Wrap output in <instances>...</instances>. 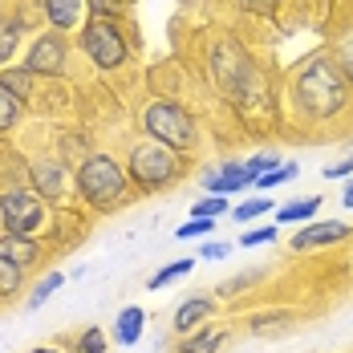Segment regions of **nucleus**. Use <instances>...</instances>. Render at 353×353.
<instances>
[{
	"instance_id": "f257e3e1",
	"label": "nucleus",
	"mask_w": 353,
	"mask_h": 353,
	"mask_svg": "<svg viewBox=\"0 0 353 353\" xmlns=\"http://www.w3.org/2000/svg\"><path fill=\"white\" fill-rule=\"evenodd\" d=\"M203 65H208V77L219 90V98L240 118L260 126L264 118H272L281 110L276 85H272V77L264 70V61H256L236 37H215L208 57H203Z\"/></svg>"
},
{
	"instance_id": "f03ea898",
	"label": "nucleus",
	"mask_w": 353,
	"mask_h": 353,
	"mask_svg": "<svg viewBox=\"0 0 353 353\" xmlns=\"http://www.w3.org/2000/svg\"><path fill=\"white\" fill-rule=\"evenodd\" d=\"M281 102L296 126H329L353 110V85L329 53H313L288 73Z\"/></svg>"
},
{
	"instance_id": "7ed1b4c3",
	"label": "nucleus",
	"mask_w": 353,
	"mask_h": 353,
	"mask_svg": "<svg viewBox=\"0 0 353 353\" xmlns=\"http://www.w3.org/2000/svg\"><path fill=\"white\" fill-rule=\"evenodd\" d=\"M130 195H134V187H130V175H126V163L110 150H94L90 159H81L73 167V199H77L81 212L110 215Z\"/></svg>"
},
{
	"instance_id": "20e7f679",
	"label": "nucleus",
	"mask_w": 353,
	"mask_h": 353,
	"mask_svg": "<svg viewBox=\"0 0 353 353\" xmlns=\"http://www.w3.org/2000/svg\"><path fill=\"white\" fill-rule=\"evenodd\" d=\"M70 208H53L37 195L29 183L0 187V232L8 236H29L45 244H61V215Z\"/></svg>"
},
{
	"instance_id": "39448f33",
	"label": "nucleus",
	"mask_w": 353,
	"mask_h": 353,
	"mask_svg": "<svg viewBox=\"0 0 353 353\" xmlns=\"http://www.w3.org/2000/svg\"><path fill=\"white\" fill-rule=\"evenodd\" d=\"M126 175H130L134 195H159L187 175V154L142 134L126 146Z\"/></svg>"
},
{
	"instance_id": "423d86ee",
	"label": "nucleus",
	"mask_w": 353,
	"mask_h": 353,
	"mask_svg": "<svg viewBox=\"0 0 353 353\" xmlns=\"http://www.w3.org/2000/svg\"><path fill=\"white\" fill-rule=\"evenodd\" d=\"M73 45H77V53L85 57L90 70L106 73V77L130 70L134 57H139V45L126 37V25H118V21H85L81 33L73 37Z\"/></svg>"
},
{
	"instance_id": "0eeeda50",
	"label": "nucleus",
	"mask_w": 353,
	"mask_h": 353,
	"mask_svg": "<svg viewBox=\"0 0 353 353\" xmlns=\"http://www.w3.org/2000/svg\"><path fill=\"white\" fill-rule=\"evenodd\" d=\"M139 130L146 139L163 142L179 154H191L199 150V122L187 106H179L171 98H146L139 110Z\"/></svg>"
},
{
	"instance_id": "6e6552de",
	"label": "nucleus",
	"mask_w": 353,
	"mask_h": 353,
	"mask_svg": "<svg viewBox=\"0 0 353 353\" xmlns=\"http://www.w3.org/2000/svg\"><path fill=\"white\" fill-rule=\"evenodd\" d=\"M73 37L57 33V29H41L37 37H29L25 53H21V65L29 73H37L41 81H65L73 73Z\"/></svg>"
},
{
	"instance_id": "1a4fd4ad",
	"label": "nucleus",
	"mask_w": 353,
	"mask_h": 353,
	"mask_svg": "<svg viewBox=\"0 0 353 353\" xmlns=\"http://www.w3.org/2000/svg\"><path fill=\"white\" fill-rule=\"evenodd\" d=\"M29 187L53 208H73V167L57 150H37L29 154Z\"/></svg>"
},
{
	"instance_id": "9d476101",
	"label": "nucleus",
	"mask_w": 353,
	"mask_h": 353,
	"mask_svg": "<svg viewBox=\"0 0 353 353\" xmlns=\"http://www.w3.org/2000/svg\"><path fill=\"white\" fill-rule=\"evenodd\" d=\"M350 236H353V223H345V219H321V223L309 219L301 232L288 236V248H292V252H317V248L345 244Z\"/></svg>"
},
{
	"instance_id": "9b49d317",
	"label": "nucleus",
	"mask_w": 353,
	"mask_h": 353,
	"mask_svg": "<svg viewBox=\"0 0 353 353\" xmlns=\"http://www.w3.org/2000/svg\"><path fill=\"white\" fill-rule=\"evenodd\" d=\"M37 4H41V17H45V29H57L65 37H77L81 25L90 21L85 0H37Z\"/></svg>"
},
{
	"instance_id": "f8f14e48",
	"label": "nucleus",
	"mask_w": 353,
	"mask_h": 353,
	"mask_svg": "<svg viewBox=\"0 0 353 353\" xmlns=\"http://www.w3.org/2000/svg\"><path fill=\"white\" fill-rule=\"evenodd\" d=\"M252 187V175L244 171V159H223L219 167L203 171V195H236V191H248Z\"/></svg>"
},
{
	"instance_id": "ddd939ff",
	"label": "nucleus",
	"mask_w": 353,
	"mask_h": 353,
	"mask_svg": "<svg viewBox=\"0 0 353 353\" xmlns=\"http://www.w3.org/2000/svg\"><path fill=\"white\" fill-rule=\"evenodd\" d=\"M49 248L53 244H45V240H29V236H8V232H0V256L12 260V264L25 268V272H37V268L45 264Z\"/></svg>"
},
{
	"instance_id": "4468645a",
	"label": "nucleus",
	"mask_w": 353,
	"mask_h": 353,
	"mask_svg": "<svg viewBox=\"0 0 353 353\" xmlns=\"http://www.w3.org/2000/svg\"><path fill=\"white\" fill-rule=\"evenodd\" d=\"M215 305H219V301H215V296H203V292L187 296V301L175 309V317H171V333H175V337H187V333H195V329L212 325Z\"/></svg>"
},
{
	"instance_id": "2eb2a0df",
	"label": "nucleus",
	"mask_w": 353,
	"mask_h": 353,
	"mask_svg": "<svg viewBox=\"0 0 353 353\" xmlns=\"http://www.w3.org/2000/svg\"><path fill=\"white\" fill-rule=\"evenodd\" d=\"M29 25H21L8 8H0V70H8V65H21V53H25V45H29Z\"/></svg>"
},
{
	"instance_id": "dca6fc26",
	"label": "nucleus",
	"mask_w": 353,
	"mask_h": 353,
	"mask_svg": "<svg viewBox=\"0 0 353 353\" xmlns=\"http://www.w3.org/2000/svg\"><path fill=\"white\" fill-rule=\"evenodd\" d=\"M0 81L25 102L29 110H41L45 106V81L37 77V73H29L25 65H8V70H0Z\"/></svg>"
},
{
	"instance_id": "f3484780",
	"label": "nucleus",
	"mask_w": 353,
	"mask_h": 353,
	"mask_svg": "<svg viewBox=\"0 0 353 353\" xmlns=\"http://www.w3.org/2000/svg\"><path fill=\"white\" fill-rule=\"evenodd\" d=\"M296 321H301L296 309H260L248 317V333L252 337H284L296 329Z\"/></svg>"
},
{
	"instance_id": "a211bd4d",
	"label": "nucleus",
	"mask_w": 353,
	"mask_h": 353,
	"mask_svg": "<svg viewBox=\"0 0 353 353\" xmlns=\"http://www.w3.org/2000/svg\"><path fill=\"white\" fill-rule=\"evenodd\" d=\"M98 146H94V134L85 130V126H61V134H57V154L70 163V167H77L81 159H90Z\"/></svg>"
},
{
	"instance_id": "6ab92c4d",
	"label": "nucleus",
	"mask_w": 353,
	"mask_h": 353,
	"mask_svg": "<svg viewBox=\"0 0 353 353\" xmlns=\"http://www.w3.org/2000/svg\"><path fill=\"white\" fill-rule=\"evenodd\" d=\"M25 118H29V106L0 81V142L17 139L21 134V126H25Z\"/></svg>"
},
{
	"instance_id": "aec40b11",
	"label": "nucleus",
	"mask_w": 353,
	"mask_h": 353,
	"mask_svg": "<svg viewBox=\"0 0 353 353\" xmlns=\"http://www.w3.org/2000/svg\"><path fill=\"white\" fill-rule=\"evenodd\" d=\"M228 329H219V325H203V329H195V333H187V337H175V353H219L228 345Z\"/></svg>"
},
{
	"instance_id": "412c9836",
	"label": "nucleus",
	"mask_w": 353,
	"mask_h": 353,
	"mask_svg": "<svg viewBox=\"0 0 353 353\" xmlns=\"http://www.w3.org/2000/svg\"><path fill=\"white\" fill-rule=\"evenodd\" d=\"M333 61H337V70L345 73V81L353 85V17L350 21H341L337 29H333V37H329V49H325Z\"/></svg>"
},
{
	"instance_id": "4be33fe9",
	"label": "nucleus",
	"mask_w": 353,
	"mask_h": 353,
	"mask_svg": "<svg viewBox=\"0 0 353 353\" xmlns=\"http://www.w3.org/2000/svg\"><path fill=\"white\" fill-rule=\"evenodd\" d=\"M142 325H146V309L142 305H126V309H118V317H114V341L118 345H139L142 341Z\"/></svg>"
},
{
	"instance_id": "5701e85b",
	"label": "nucleus",
	"mask_w": 353,
	"mask_h": 353,
	"mask_svg": "<svg viewBox=\"0 0 353 353\" xmlns=\"http://www.w3.org/2000/svg\"><path fill=\"white\" fill-rule=\"evenodd\" d=\"M57 288H65V272H61V268H49L45 276H37V281L29 284V292H25V309H29V313L45 309V305H49V296H53Z\"/></svg>"
},
{
	"instance_id": "b1692460",
	"label": "nucleus",
	"mask_w": 353,
	"mask_h": 353,
	"mask_svg": "<svg viewBox=\"0 0 353 353\" xmlns=\"http://www.w3.org/2000/svg\"><path fill=\"white\" fill-rule=\"evenodd\" d=\"M25 288H29V272L17 268L12 260L0 256V305H12V301H25Z\"/></svg>"
},
{
	"instance_id": "393cba45",
	"label": "nucleus",
	"mask_w": 353,
	"mask_h": 353,
	"mask_svg": "<svg viewBox=\"0 0 353 353\" xmlns=\"http://www.w3.org/2000/svg\"><path fill=\"white\" fill-rule=\"evenodd\" d=\"M264 281V268H244L240 276H232V281H223V284H215V301H236V296H244V292H252L256 284Z\"/></svg>"
},
{
	"instance_id": "a878e982",
	"label": "nucleus",
	"mask_w": 353,
	"mask_h": 353,
	"mask_svg": "<svg viewBox=\"0 0 353 353\" xmlns=\"http://www.w3.org/2000/svg\"><path fill=\"white\" fill-rule=\"evenodd\" d=\"M85 12H90V21H118V25H126L130 12H134V0H85Z\"/></svg>"
},
{
	"instance_id": "bb28decb",
	"label": "nucleus",
	"mask_w": 353,
	"mask_h": 353,
	"mask_svg": "<svg viewBox=\"0 0 353 353\" xmlns=\"http://www.w3.org/2000/svg\"><path fill=\"white\" fill-rule=\"evenodd\" d=\"M321 199H325V195H309V199L281 203V208H276V223H309V219H317Z\"/></svg>"
},
{
	"instance_id": "cd10ccee",
	"label": "nucleus",
	"mask_w": 353,
	"mask_h": 353,
	"mask_svg": "<svg viewBox=\"0 0 353 353\" xmlns=\"http://www.w3.org/2000/svg\"><path fill=\"white\" fill-rule=\"evenodd\" d=\"M70 353H110V337L102 325H85L70 341Z\"/></svg>"
},
{
	"instance_id": "c85d7f7f",
	"label": "nucleus",
	"mask_w": 353,
	"mask_h": 353,
	"mask_svg": "<svg viewBox=\"0 0 353 353\" xmlns=\"http://www.w3.org/2000/svg\"><path fill=\"white\" fill-rule=\"evenodd\" d=\"M191 272H195V256H187V260H175V264L159 268V272L146 281V288H150V292H159V288H167V284L183 281V276H191Z\"/></svg>"
},
{
	"instance_id": "c756f323",
	"label": "nucleus",
	"mask_w": 353,
	"mask_h": 353,
	"mask_svg": "<svg viewBox=\"0 0 353 353\" xmlns=\"http://www.w3.org/2000/svg\"><path fill=\"white\" fill-rule=\"evenodd\" d=\"M223 215H232V203L223 195H203L191 203V219H223Z\"/></svg>"
},
{
	"instance_id": "7c9ffc66",
	"label": "nucleus",
	"mask_w": 353,
	"mask_h": 353,
	"mask_svg": "<svg viewBox=\"0 0 353 353\" xmlns=\"http://www.w3.org/2000/svg\"><path fill=\"white\" fill-rule=\"evenodd\" d=\"M244 17H252V21H272L276 12L284 8V0H232Z\"/></svg>"
},
{
	"instance_id": "2f4dec72",
	"label": "nucleus",
	"mask_w": 353,
	"mask_h": 353,
	"mask_svg": "<svg viewBox=\"0 0 353 353\" xmlns=\"http://www.w3.org/2000/svg\"><path fill=\"white\" fill-rule=\"evenodd\" d=\"M296 175H301V163H281V167H272L268 175H260L252 187H256V191H272V187H281V183H292Z\"/></svg>"
},
{
	"instance_id": "473e14b6",
	"label": "nucleus",
	"mask_w": 353,
	"mask_h": 353,
	"mask_svg": "<svg viewBox=\"0 0 353 353\" xmlns=\"http://www.w3.org/2000/svg\"><path fill=\"white\" fill-rule=\"evenodd\" d=\"M268 212H276L272 199L268 195H256V199H244L240 208H232V219L236 223H252V219H260V215H268Z\"/></svg>"
},
{
	"instance_id": "72a5a7b5",
	"label": "nucleus",
	"mask_w": 353,
	"mask_h": 353,
	"mask_svg": "<svg viewBox=\"0 0 353 353\" xmlns=\"http://www.w3.org/2000/svg\"><path fill=\"white\" fill-rule=\"evenodd\" d=\"M281 163H284L281 154H272V150H260V154L244 159V171L252 175V183H256L260 175H268V171H272V167H281Z\"/></svg>"
},
{
	"instance_id": "f704fd0d",
	"label": "nucleus",
	"mask_w": 353,
	"mask_h": 353,
	"mask_svg": "<svg viewBox=\"0 0 353 353\" xmlns=\"http://www.w3.org/2000/svg\"><path fill=\"white\" fill-rule=\"evenodd\" d=\"M215 223H219V219H187V223L175 228V240H203V236L215 232Z\"/></svg>"
},
{
	"instance_id": "c9c22d12",
	"label": "nucleus",
	"mask_w": 353,
	"mask_h": 353,
	"mask_svg": "<svg viewBox=\"0 0 353 353\" xmlns=\"http://www.w3.org/2000/svg\"><path fill=\"white\" fill-rule=\"evenodd\" d=\"M276 223H268V228H244L240 232V248H260V244H276Z\"/></svg>"
},
{
	"instance_id": "e433bc0d",
	"label": "nucleus",
	"mask_w": 353,
	"mask_h": 353,
	"mask_svg": "<svg viewBox=\"0 0 353 353\" xmlns=\"http://www.w3.org/2000/svg\"><path fill=\"white\" fill-rule=\"evenodd\" d=\"M195 256H199V260H223V256H232V244H228V240H203Z\"/></svg>"
},
{
	"instance_id": "4c0bfd02",
	"label": "nucleus",
	"mask_w": 353,
	"mask_h": 353,
	"mask_svg": "<svg viewBox=\"0 0 353 353\" xmlns=\"http://www.w3.org/2000/svg\"><path fill=\"white\" fill-rule=\"evenodd\" d=\"M325 179H353V150L345 154V159H337V163H329L325 171H321Z\"/></svg>"
},
{
	"instance_id": "58836bf2",
	"label": "nucleus",
	"mask_w": 353,
	"mask_h": 353,
	"mask_svg": "<svg viewBox=\"0 0 353 353\" xmlns=\"http://www.w3.org/2000/svg\"><path fill=\"white\" fill-rule=\"evenodd\" d=\"M341 203L353 212V179H345V191H341Z\"/></svg>"
},
{
	"instance_id": "ea45409f",
	"label": "nucleus",
	"mask_w": 353,
	"mask_h": 353,
	"mask_svg": "<svg viewBox=\"0 0 353 353\" xmlns=\"http://www.w3.org/2000/svg\"><path fill=\"white\" fill-rule=\"evenodd\" d=\"M175 4H183V8H203L208 0H175Z\"/></svg>"
},
{
	"instance_id": "a19ab883",
	"label": "nucleus",
	"mask_w": 353,
	"mask_h": 353,
	"mask_svg": "<svg viewBox=\"0 0 353 353\" xmlns=\"http://www.w3.org/2000/svg\"><path fill=\"white\" fill-rule=\"evenodd\" d=\"M29 353H61L57 345H37V350H29Z\"/></svg>"
}]
</instances>
